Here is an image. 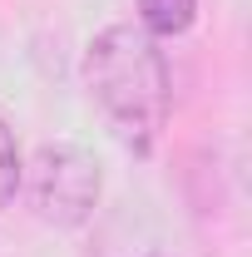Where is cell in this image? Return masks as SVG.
<instances>
[{
	"mask_svg": "<svg viewBox=\"0 0 252 257\" xmlns=\"http://www.w3.org/2000/svg\"><path fill=\"white\" fill-rule=\"evenodd\" d=\"M20 173H25V163H20L15 128L0 119V208H10V203H15V193H20Z\"/></svg>",
	"mask_w": 252,
	"mask_h": 257,
	"instance_id": "4",
	"label": "cell"
},
{
	"mask_svg": "<svg viewBox=\"0 0 252 257\" xmlns=\"http://www.w3.org/2000/svg\"><path fill=\"white\" fill-rule=\"evenodd\" d=\"M20 183L30 188V208L55 227L89 223V213L99 208V188H104L94 154H84L79 144H40Z\"/></svg>",
	"mask_w": 252,
	"mask_h": 257,
	"instance_id": "2",
	"label": "cell"
},
{
	"mask_svg": "<svg viewBox=\"0 0 252 257\" xmlns=\"http://www.w3.org/2000/svg\"><path fill=\"white\" fill-rule=\"evenodd\" d=\"M139 5V25L154 35H183L198 15V0H134Z\"/></svg>",
	"mask_w": 252,
	"mask_h": 257,
	"instance_id": "3",
	"label": "cell"
},
{
	"mask_svg": "<svg viewBox=\"0 0 252 257\" xmlns=\"http://www.w3.org/2000/svg\"><path fill=\"white\" fill-rule=\"evenodd\" d=\"M84 84L124 149L149 154L163 139L168 109H173V79H168V60L158 40L144 25L99 30L84 55Z\"/></svg>",
	"mask_w": 252,
	"mask_h": 257,
	"instance_id": "1",
	"label": "cell"
}]
</instances>
